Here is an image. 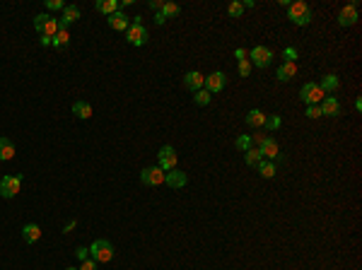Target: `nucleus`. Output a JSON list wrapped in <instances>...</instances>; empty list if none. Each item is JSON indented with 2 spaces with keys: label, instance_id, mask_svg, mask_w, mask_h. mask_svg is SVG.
<instances>
[{
  "label": "nucleus",
  "instance_id": "nucleus-35",
  "mask_svg": "<svg viewBox=\"0 0 362 270\" xmlns=\"http://www.w3.org/2000/svg\"><path fill=\"white\" fill-rule=\"evenodd\" d=\"M283 58H285V63H295V60H297V49L288 46V49L283 51Z\"/></svg>",
  "mask_w": 362,
  "mask_h": 270
},
{
  "label": "nucleus",
  "instance_id": "nucleus-29",
  "mask_svg": "<svg viewBox=\"0 0 362 270\" xmlns=\"http://www.w3.org/2000/svg\"><path fill=\"white\" fill-rule=\"evenodd\" d=\"M58 27H60V24H58V19H56V17H49L46 27H44V32H41L39 36H49V39H54L56 32H58Z\"/></svg>",
  "mask_w": 362,
  "mask_h": 270
},
{
  "label": "nucleus",
  "instance_id": "nucleus-19",
  "mask_svg": "<svg viewBox=\"0 0 362 270\" xmlns=\"http://www.w3.org/2000/svg\"><path fill=\"white\" fill-rule=\"evenodd\" d=\"M297 75V65L295 63H283L278 70H275V77L280 80V82H288V80H292Z\"/></svg>",
  "mask_w": 362,
  "mask_h": 270
},
{
  "label": "nucleus",
  "instance_id": "nucleus-25",
  "mask_svg": "<svg viewBox=\"0 0 362 270\" xmlns=\"http://www.w3.org/2000/svg\"><path fill=\"white\" fill-rule=\"evenodd\" d=\"M263 157H261V152H258V147H249L246 152H244V162L249 164V166H258Z\"/></svg>",
  "mask_w": 362,
  "mask_h": 270
},
{
  "label": "nucleus",
  "instance_id": "nucleus-18",
  "mask_svg": "<svg viewBox=\"0 0 362 270\" xmlns=\"http://www.w3.org/2000/svg\"><path fill=\"white\" fill-rule=\"evenodd\" d=\"M12 157H15V145H12V140L0 135V162H10Z\"/></svg>",
  "mask_w": 362,
  "mask_h": 270
},
{
  "label": "nucleus",
  "instance_id": "nucleus-13",
  "mask_svg": "<svg viewBox=\"0 0 362 270\" xmlns=\"http://www.w3.org/2000/svg\"><path fill=\"white\" fill-rule=\"evenodd\" d=\"M319 108H321V116H338V113H341V102H338L336 97L326 94L324 102L319 104Z\"/></svg>",
  "mask_w": 362,
  "mask_h": 270
},
{
  "label": "nucleus",
  "instance_id": "nucleus-21",
  "mask_svg": "<svg viewBox=\"0 0 362 270\" xmlns=\"http://www.w3.org/2000/svg\"><path fill=\"white\" fill-rule=\"evenodd\" d=\"M68 44H70V32H68L65 27H58L56 36L51 39V46H56V49H65Z\"/></svg>",
  "mask_w": 362,
  "mask_h": 270
},
{
  "label": "nucleus",
  "instance_id": "nucleus-16",
  "mask_svg": "<svg viewBox=\"0 0 362 270\" xmlns=\"http://www.w3.org/2000/svg\"><path fill=\"white\" fill-rule=\"evenodd\" d=\"M77 19H80V10H77V5H65V10H63V17L58 19V24L68 29L72 22H77Z\"/></svg>",
  "mask_w": 362,
  "mask_h": 270
},
{
  "label": "nucleus",
  "instance_id": "nucleus-27",
  "mask_svg": "<svg viewBox=\"0 0 362 270\" xmlns=\"http://www.w3.org/2000/svg\"><path fill=\"white\" fill-rule=\"evenodd\" d=\"M179 12H181V7L177 5V2H164V5H162V17H164V19L177 17Z\"/></svg>",
  "mask_w": 362,
  "mask_h": 270
},
{
  "label": "nucleus",
  "instance_id": "nucleus-12",
  "mask_svg": "<svg viewBox=\"0 0 362 270\" xmlns=\"http://www.w3.org/2000/svg\"><path fill=\"white\" fill-rule=\"evenodd\" d=\"M164 183H167L169 188H183V186L188 183V176H186L181 169H172V171L164 174Z\"/></svg>",
  "mask_w": 362,
  "mask_h": 270
},
{
  "label": "nucleus",
  "instance_id": "nucleus-32",
  "mask_svg": "<svg viewBox=\"0 0 362 270\" xmlns=\"http://www.w3.org/2000/svg\"><path fill=\"white\" fill-rule=\"evenodd\" d=\"M49 17H51V15H36V17H34V29L39 32V34L44 32V27H46V22H49Z\"/></svg>",
  "mask_w": 362,
  "mask_h": 270
},
{
  "label": "nucleus",
  "instance_id": "nucleus-15",
  "mask_svg": "<svg viewBox=\"0 0 362 270\" xmlns=\"http://www.w3.org/2000/svg\"><path fill=\"white\" fill-rule=\"evenodd\" d=\"M107 22H109V27H111V29H116V32H123V29L130 27V19H128L121 10H119V12H114V15H109Z\"/></svg>",
  "mask_w": 362,
  "mask_h": 270
},
{
  "label": "nucleus",
  "instance_id": "nucleus-4",
  "mask_svg": "<svg viewBox=\"0 0 362 270\" xmlns=\"http://www.w3.org/2000/svg\"><path fill=\"white\" fill-rule=\"evenodd\" d=\"M249 60H251V65H256V68H268L273 60V51L268 46H253L251 51H249Z\"/></svg>",
  "mask_w": 362,
  "mask_h": 270
},
{
  "label": "nucleus",
  "instance_id": "nucleus-11",
  "mask_svg": "<svg viewBox=\"0 0 362 270\" xmlns=\"http://www.w3.org/2000/svg\"><path fill=\"white\" fill-rule=\"evenodd\" d=\"M355 22H358V2H350L338 12V24L341 27H353Z\"/></svg>",
  "mask_w": 362,
  "mask_h": 270
},
{
  "label": "nucleus",
  "instance_id": "nucleus-30",
  "mask_svg": "<svg viewBox=\"0 0 362 270\" xmlns=\"http://www.w3.org/2000/svg\"><path fill=\"white\" fill-rule=\"evenodd\" d=\"M283 126V121H280V116H266V123H263V128L271 133V130H278V128Z\"/></svg>",
  "mask_w": 362,
  "mask_h": 270
},
{
  "label": "nucleus",
  "instance_id": "nucleus-33",
  "mask_svg": "<svg viewBox=\"0 0 362 270\" xmlns=\"http://www.w3.org/2000/svg\"><path fill=\"white\" fill-rule=\"evenodd\" d=\"M241 12H244V5H241V2H232V5L227 7V15H230V17H241Z\"/></svg>",
  "mask_w": 362,
  "mask_h": 270
},
{
  "label": "nucleus",
  "instance_id": "nucleus-41",
  "mask_svg": "<svg viewBox=\"0 0 362 270\" xmlns=\"http://www.w3.org/2000/svg\"><path fill=\"white\" fill-rule=\"evenodd\" d=\"M235 58H237V60H249V51H246V49H237Z\"/></svg>",
  "mask_w": 362,
  "mask_h": 270
},
{
  "label": "nucleus",
  "instance_id": "nucleus-1",
  "mask_svg": "<svg viewBox=\"0 0 362 270\" xmlns=\"http://www.w3.org/2000/svg\"><path fill=\"white\" fill-rule=\"evenodd\" d=\"M311 17H314V12H311V7H309L307 2L297 0V2H290L288 5V19H292V24L307 27L309 22H311Z\"/></svg>",
  "mask_w": 362,
  "mask_h": 270
},
{
  "label": "nucleus",
  "instance_id": "nucleus-7",
  "mask_svg": "<svg viewBox=\"0 0 362 270\" xmlns=\"http://www.w3.org/2000/svg\"><path fill=\"white\" fill-rule=\"evenodd\" d=\"M157 157H160V169H162L164 174L172 171V169H177V150L172 145H164Z\"/></svg>",
  "mask_w": 362,
  "mask_h": 270
},
{
  "label": "nucleus",
  "instance_id": "nucleus-9",
  "mask_svg": "<svg viewBox=\"0 0 362 270\" xmlns=\"http://www.w3.org/2000/svg\"><path fill=\"white\" fill-rule=\"evenodd\" d=\"M140 181L145 186H162L164 183V171L160 166H145L140 171Z\"/></svg>",
  "mask_w": 362,
  "mask_h": 270
},
{
  "label": "nucleus",
  "instance_id": "nucleus-40",
  "mask_svg": "<svg viewBox=\"0 0 362 270\" xmlns=\"http://www.w3.org/2000/svg\"><path fill=\"white\" fill-rule=\"evenodd\" d=\"M80 270H97V261H92V258H87V261H82V266H80Z\"/></svg>",
  "mask_w": 362,
  "mask_h": 270
},
{
  "label": "nucleus",
  "instance_id": "nucleus-8",
  "mask_svg": "<svg viewBox=\"0 0 362 270\" xmlns=\"http://www.w3.org/2000/svg\"><path fill=\"white\" fill-rule=\"evenodd\" d=\"M225 85H227V75L222 70H215L210 72L208 77H205V85H203V90H208L210 94H215V92H222L225 90Z\"/></svg>",
  "mask_w": 362,
  "mask_h": 270
},
{
  "label": "nucleus",
  "instance_id": "nucleus-37",
  "mask_svg": "<svg viewBox=\"0 0 362 270\" xmlns=\"http://www.w3.org/2000/svg\"><path fill=\"white\" fill-rule=\"evenodd\" d=\"M304 116H309V118H319V116H321V108H319V104H314V107H307Z\"/></svg>",
  "mask_w": 362,
  "mask_h": 270
},
{
  "label": "nucleus",
  "instance_id": "nucleus-23",
  "mask_svg": "<svg viewBox=\"0 0 362 270\" xmlns=\"http://www.w3.org/2000/svg\"><path fill=\"white\" fill-rule=\"evenodd\" d=\"M246 123L253 128H263V123H266V113H263L261 108H251V111L246 113Z\"/></svg>",
  "mask_w": 362,
  "mask_h": 270
},
{
  "label": "nucleus",
  "instance_id": "nucleus-14",
  "mask_svg": "<svg viewBox=\"0 0 362 270\" xmlns=\"http://www.w3.org/2000/svg\"><path fill=\"white\" fill-rule=\"evenodd\" d=\"M183 85H186V90L198 92V90H203V85H205V77H203L198 70H191V72L183 75Z\"/></svg>",
  "mask_w": 362,
  "mask_h": 270
},
{
  "label": "nucleus",
  "instance_id": "nucleus-36",
  "mask_svg": "<svg viewBox=\"0 0 362 270\" xmlns=\"http://www.w3.org/2000/svg\"><path fill=\"white\" fill-rule=\"evenodd\" d=\"M72 253L77 256V261H87V258H90V249H85V246H77Z\"/></svg>",
  "mask_w": 362,
  "mask_h": 270
},
{
  "label": "nucleus",
  "instance_id": "nucleus-26",
  "mask_svg": "<svg viewBox=\"0 0 362 270\" xmlns=\"http://www.w3.org/2000/svg\"><path fill=\"white\" fill-rule=\"evenodd\" d=\"M258 171H261L263 179H273V176H275V164L268 162V160H261V162H258Z\"/></svg>",
  "mask_w": 362,
  "mask_h": 270
},
{
  "label": "nucleus",
  "instance_id": "nucleus-22",
  "mask_svg": "<svg viewBox=\"0 0 362 270\" xmlns=\"http://www.w3.org/2000/svg\"><path fill=\"white\" fill-rule=\"evenodd\" d=\"M22 236H24V241H27V244H36V241H39V236H41L39 224H24V227H22Z\"/></svg>",
  "mask_w": 362,
  "mask_h": 270
},
{
  "label": "nucleus",
  "instance_id": "nucleus-43",
  "mask_svg": "<svg viewBox=\"0 0 362 270\" xmlns=\"http://www.w3.org/2000/svg\"><path fill=\"white\" fill-rule=\"evenodd\" d=\"M65 270H77V268H65Z\"/></svg>",
  "mask_w": 362,
  "mask_h": 270
},
{
  "label": "nucleus",
  "instance_id": "nucleus-3",
  "mask_svg": "<svg viewBox=\"0 0 362 270\" xmlns=\"http://www.w3.org/2000/svg\"><path fill=\"white\" fill-rule=\"evenodd\" d=\"M324 92L321 87L316 85V82H307V85H302V90H300V99L307 104V107H314V104H321L324 102Z\"/></svg>",
  "mask_w": 362,
  "mask_h": 270
},
{
  "label": "nucleus",
  "instance_id": "nucleus-42",
  "mask_svg": "<svg viewBox=\"0 0 362 270\" xmlns=\"http://www.w3.org/2000/svg\"><path fill=\"white\" fill-rule=\"evenodd\" d=\"M155 22H157V24H164V22H167V19L162 17V12H157V15H155Z\"/></svg>",
  "mask_w": 362,
  "mask_h": 270
},
{
  "label": "nucleus",
  "instance_id": "nucleus-2",
  "mask_svg": "<svg viewBox=\"0 0 362 270\" xmlns=\"http://www.w3.org/2000/svg\"><path fill=\"white\" fill-rule=\"evenodd\" d=\"M90 256H92V261H97V263H109V261L114 258V246H111V241H107V239H97V241L90 246Z\"/></svg>",
  "mask_w": 362,
  "mask_h": 270
},
{
  "label": "nucleus",
  "instance_id": "nucleus-38",
  "mask_svg": "<svg viewBox=\"0 0 362 270\" xmlns=\"http://www.w3.org/2000/svg\"><path fill=\"white\" fill-rule=\"evenodd\" d=\"M46 7L49 10H65V2L63 0H46Z\"/></svg>",
  "mask_w": 362,
  "mask_h": 270
},
{
  "label": "nucleus",
  "instance_id": "nucleus-5",
  "mask_svg": "<svg viewBox=\"0 0 362 270\" xmlns=\"http://www.w3.org/2000/svg\"><path fill=\"white\" fill-rule=\"evenodd\" d=\"M19 186H22V176H2L0 179V196L2 198H15L19 193Z\"/></svg>",
  "mask_w": 362,
  "mask_h": 270
},
{
  "label": "nucleus",
  "instance_id": "nucleus-39",
  "mask_svg": "<svg viewBox=\"0 0 362 270\" xmlns=\"http://www.w3.org/2000/svg\"><path fill=\"white\" fill-rule=\"evenodd\" d=\"M162 5H164V0H150V2H147V7H150L152 12H162Z\"/></svg>",
  "mask_w": 362,
  "mask_h": 270
},
{
  "label": "nucleus",
  "instance_id": "nucleus-20",
  "mask_svg": "<svg viewBox=\"0 0 362 270\" xmlns=\"http://www.w3.org/2000/svg\"><path fill=\"white\" fill-rule=\"evenodd\" d=\"M94 7H97V12H102V15H114V12H119V10H121V5H119V0H99V2H97V5H94Z\"/></svg>",
  "mask_w": 362,
  "mask_h": 270
},
{
  "label": "nucleus",
  "instance_id": "nucleus-24",
  "mask_svg": "<svg viewBox=\"0 0 362 270\" xmlns=\"http://www.w3.org/2000/svg\"><path fill=\"white\" fill-rule=\"evenodd\" d=\"M72 113H75L77 118L87 121V118H92V104H87V102H75V104H72Z\"/></svg>",
  "mask_w": 362,
  "mask_h": 270
},
{
  "label": "nucleus",
  "instance_id": "nucleus-31",
  "mask_svg": "<svg viewBox=\"0 0 362 270\" xmlns=\"http://www.w3.org/2000/svg\"><path fill=\"white\" fill-rule=\"evenodd\" d=\"M235 147L239 150V152H246V150L251 147V135H239V138H237V143H235Z\"/></svg>",
  "mask_w": 362,
  "mask_h": 270
},
{
  "label": "nucleus",
  "instance_id": "nucleus-17",
  "mask_svg": "<svg viewBox=\"0 0 362 270\" xmlns=\"http://www.w3.org/2000/svg\"><path fill=\"white\" fill-rule=\"evenodd\" d=\"M319 87H321V92H324V94H331V92H336L338 87H341V80H338V75L328 72V75H324V77H321Z\"/></svg>",
  "mask_w": 362,
  "mask_h": 270
},
{
  "label": "nucleus",
  "instance_id": "nucleus-28",
  "mask_svg": "<svg viewBox=\"0 0 362 270\" xmlns=\"http://www.w3.org/2000/svg\"><path fill=\"white\" fill-rule=\"evenodd\" d=\"M210 99H213V94H210L208 90L193 92V102H196L198 107H208V104H210Z\"/></svg>",
  "mask_w": 362,
  "mask_h": 270
},
{
  "label": "nucleus",
  "instance_id": "nucleus-6",
  "mask_svg": "<svg viewBox=\"0 0 362 270\" xmlns=\"http://www.w3.org/2000/svg\"><path fill=\"white\" fill-rule=\"evenodd\" d=\"M126 39L130 46H143V44H147V39H150V32L145 29L143 24H130L126 29Z\"/></svg>",
  "mask_w": 362,
  "mask_h": 270
},
{
  "label": "nucleus",
  "instance_id": "nucleus-34",
  "mask_svg": "<svg viewBox=\"0 0 362 270\" xmlns=\"http://www.w3.org/2000/svg\"><path fill=\"white\" fill-rule=\"evenodd\" d=\"M239 75L241 77H249L251 75V60H239Z\"/></svg>",
  "mask_w": 362,
  "mask_h": 270
},
{
  "label": "nucleus",
  "instance_id": "nucleus-10",
  "mask_svg": "<svg viewBox=\"0 0 362 270\" xmlns=\"http://www.w3.org/2000/svg\"><path fill=\"white\" fill-rule=\"evenodd\" d=\"M258 152H261V157L263 160H268V162H273L278 155H280V147H278V143L273 140L271 135H266L261 143H258Z\"/></svg>",
  "mask_w": 362,
  "mask_h": 270
}]
</instances>
